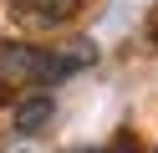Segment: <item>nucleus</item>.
Wrapping results in <instances>:
<instances>
[{
  "instance_id": "7ed1b4c3",
  "label": "nucleus",
  "mask_w": 158,
  "mask_h": 153,
  "mask_svg": "<svg viewBox=\"0 0 158 153\" xmlns=\"http://www.w3.org/2000/svg\"><path fill=\"white\" fill-rule=\"evenodd\" d=\"M51 122V97L46 92H31L26 102H15V133H41Z\"/></svg>"
},
{
  "instance_id": "f03ea898",
  "label": "nucleus",
  "mask_w": 158,
  "mask_h": 153,
  "mask_svg": "<svg viewBox=\"0 0 158 153\" xmlns=\"http://www.w3.org/2000/svg\"><path fill=\"white\" fill-rule=\"evenodd\" d=\"M10 10L36 20V26H61V20H72L82 10V0H10Z\"/></svg>"
},
{
  "instance_id": "f257e3e1",
  "label": "nucleus",
  "mask_w": 158,
  "mask_h": 153,
  "mask_svg": "<svg viewBox=\"0 0 158 153\" xmlns=\"http://www.w3.org/2000/svg\"><path fill=\"white\" fill-rule=\"evenodd\" d=\"M92 61V46L82 41V51H36V46H15L0 41V87H51V82L72 77L77 66Z\"/></svg>"
},
{
  "instance_id": "20e7f679",
  "label": "nucleus",
  "mask_w": 158,
  "mask_h": 153,
  "mask_svg": "<svg viewBox=\"0 0 158 153\" xmlns=\"http://www.w3.org/2000/svg\"><path fill=\"white\" fill-rule=\"evenodd\" d=\"M82 153H133V148H82Z\"/></svg>"
}]
</instances>
